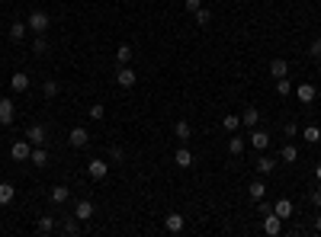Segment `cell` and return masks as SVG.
I'll list each match as a JSON object with an SVG mask.
<instances>
[{"label":"cell","instance_id":"52a82bcc","mask_svg":"<svg viewBox=\"0 0 321 237\" xmlns=\"http://www.w3.org/2000/svg\"><path fill=\"white\" fill-rule=\"evenodd\" d=\"M264 231L270 234V237H276V234L283 231V218L276 215V212H270V215H264Z\"/></svg>","mask_w":321,"mask_h":237},{"label":"cell","instance_id":"4dcf8cb0","mask_svg":"<svg viewBox=\"0 0 321 237\" xmlns=\"http://www.w3.org/2000/svg\"><path fill=\"white\" fill-rule=\"evenodd\" d=\"M276 93H280V96H289V93H292L289 77H276Z\"/></svg>","mask_w":321,"mask_h":237},{"label":"cell","instance_id":"83f0119b","mask_svg":"<svg viewBox=\"0 0 321 237\" xmlns=\"http://www.w3.org/2000/svg\"><path fill=\"white\" fill-rule=\"evenodd\" d=\"M302 138H305L308 144H318V141H321V128H318V125H308V128H302Z\"/></svg>","mask_w":321,"mask_h":237},{"label":"cell","instance_id":"b9f144b4","mask_svg":"<svg viewBox=\"0 0 321 237\" xmlns=\"http://www.w3.org/2000/svg\"><path fill=\"white\" fill-rule=\"evenodd\" d=\"M199 7H203V4H199V0H186V10H189V13H196Z\"/></svg>","mask_w":321,"mask_h":237},{"label":"cell","instance_id":"d6a6232c","mask_svg":"<svg viewBox=\"0 0 321 237\" xmlns=\"http://www.w3.org/2000/svg\"><path fill=\"white\" fill-rule=\"evenodd\" d=\"M228 151L241 157V154H244V138H238V135H235V138H231V141H228Z\"/></svg>","mask_w":321,"mask_h":237},{"label":"cell","instance_id":"74e56055","mask_svg":"<svg viewBox=\"0 0 321 237\" xmlns=\"http://www.w3.org/2000/svg\"><path fill=\"white\" fill-rule=\"evenodd\" d=\"M308 202H311L315 208H321V189H311V192H308Z\"/></svg>","mask_w":321,"mask_h":237},{"label":"cell","instance_id":"ffe728a7","mask_svg":"<svg viewBox=\"0 0 321 237\" xmlns=\"http://www.w3.org/2000/svg\"><path fill=\"white\" fill-rule=\"evenodd\" d=\"M241 122H244V125H250V128H257V122H260V109L247 106L244 112H241Z\"/></svg>","mask_w":321,"mask_h":237},{"label":"cell","instance_id":"7402d4cb","mask_svg":"<svg viewBox=\"0 0 321 237\" xmlns=\"http://www.w3.org/2000/svg\"><path fill=\"white\" fill-rule=\"evenodd\" d=\"M173 135H177L180 141H189V135H193V128H189V122H183V119H180L177 125H173Z\"/></svg>","mask_w":321,"mask_h":237},{"label":"cell","instance_id":"5b68a950","mask_svg":"<svg viewBox=\"0 0 321 237\" xmlns=\"http://www.w3.org/2000/svg\"><path fill=\"white\" fill-rule=\"evenodd\" d=\"M68 144H71V147H87V144H90V131L81 128V125L71 128V135H68Z\"/></svg>","mask_w":321,"mask_h":237},{"label":"cell","instance_id":"9a60e30c","mask_svg":"<svg viewBox=\"0 0 321 237\" xmlns=\"http://www.w3.org/2000/svg\"><path fill=\"white\" fill-rule=\"evenodd\" d=\"M257 173H260V177H270V173L276 170V161H273V157H257Z\"/></svg>","mask_w":321,"mask_h":237},{"label":"cell","instance_id":"f35d334b","mask_svg":"<svg viewBox=\"0 0 321 237\" xmlns=\"http://www.w3.org/2000/svg\"><path fill=\"white\" fill-rule=\"evenodd\" d=\"M257 212H260V215H270V212H273V205H270V202H264V199H260V202H257Z\"/></svg>","mask_w":321,"mask_h":237},{"label":"cell","instance_id":"603a6c76","mask_svg":"<svg viewBox=\"0 0 321 237\" xmlns=\"http://www.w3.org/2000/svg\"><path fill=\"white\" fill-rule=\"evenodd\" d=\"M58 93H61V87H58V81H45V84H42V96H45V100H55Z\"/></svg>","mask_w":321,"mask_h":237},{"label":"cell","instance_id":"44dd1931","mask_svg":"<svg viewBox=\"0 0 321 237\" xmlns=\"http://www.w3.org/2000/svg\"><path fill=\"white\" fill-rule=\"evenodd\" d=\"M247 192H250V199H254V202H260V199L267 196V186H264V180H254V183L247 186Z\"/></svg>","mask_w":321,"mask_h":237},{"label":"cell","instance_id":"277c9868","mask_svg":"<svg viewBox=\"0 0 321 237\" xmlns=\"http://www.w3.org/2000/svg\"><path fill=\"white\" fill-rule=\"evenodd\" d=\"M13 119H16V106H13V100H0V125H7L10 128L13 125Z\"/></svg>","mask_w":321,"mask_h":237},{"label":"cell","instance_id":"ba28073f","mask_svg":"<svg viewBox=\"0 0 321 237\" xmlns=\"http://www.w3.org/2000/svg\"><path fill=\"white\" fill-rule=\"evenodd\" d=\"M87 173H90L93 180H103V177L109 173V164H106V161H100V157H93V161L87 164Z\"/></svg>","mask_w":321,"mask_h":237},{"label":"cell","instance_id":"7bdbcfd3","mask_svg":"<svg viewBox=\"0 0 321 237\" xmlns=\"http://www.w3.org/2000/svg\"><path fill=\"white\" fill-rule=\"evenodd\" d=\"M315 231L321 234V215H315Z\"/></svg>","mask_w":321,"mask_h":237},{"label":"cell","instance_id":"cb8c5ba5","mask_svg":"<svg viewBox=\"0 0 321 237\" xmlns=\"http://www.w3.org/2000/svg\"><path fill=\"white\" fill-rule=\"evenodd\" d=\"M29 161L36 164V167H45V164H48V154H45V147H42V144H39V147H32Z\"/></svg>","mask_w":321,"mask_h":237},{"label":"cell","instance_id":"2e32d148","mask_svg":"<svg viewBox=\"0 0 321 237\" xmlns=\"http://www.w3.org/2000/svg\"><path fill=\"white\" fill-rule=\"evenodd\" d=\"M132 58H135V48L132 45H119V51H116V64L122 67V64H132Z\"/></svg>","mask_w":321,"mask_h":237},{"label":"cell","instance_id":"9c48e42d","mask_svg":"<svg viewBox=\"0 0 321 237\" xmlns=\"http://www.w3.org/2000/svg\"><path fill=\"white\" fill-rule=\"evenodd\" d=\"M164 227H167L170 234H180V231L186 227V218H183V215H177V212H170L167 218H164Z\"/></svg>","mask_w":321,"mask_h":237},{"label":"cell","instance_id":"8fae6325","mask_svg":"<svg viewBox=\"0 0 321 237\" xmlns=\"http://www.w3.org/2000/svg\"><path fill=\"white\" fill-rule=\"evenodd\" d=\"M10 154H13V161H29V154H32V144L23 138V141H16V144L10 147Z\"/></svg>","mask_w":321,"mask_h":237},{"label":"cell","instance_id":"7c38bea8","mask_svg":"<svg viewBox=\"0 0 321 237\" xmlns=\"http://www.w3.org/2000/svg\"><path fill=\"white\" fill-rule=\"evenodd\" d=\"M10 90H13V93H26V90H29V74L16 71V74L10 77Z\"/></svg>","mask_w":321,"mask_h":237},{"label":"cell","instance_id":"ee69618b","mask_svg":"<svg viewBox=\"0 0 321 237\" xmlns=\"http://www.w3.org/2000/svg\"><path fill=\"white\" fill-rule=\"evenodd\" d=\"M315 177H318V183H321V164H318V167H315Z\"/></svg>","mask_w":321,"mask_h":237},{"label":"cell","instance_id":"8d00e7d4","mask_svg":"<svg viewBox=\"0 0 321 237\" xmlns=\"http://www.w3.org/2000/svg\"><path fill=\"white\" fill-rule=\"evenodd\" d=\"M308 55L315 58V61H321V39H311V45H308Z\"/></svg>","mask_w":321,"mask_h":237},{"label":"cell","instance_id":"1f68e13d","mask_svg":"<svg viewBox=\"0 0 321 237\" xmlns=\"http://www.w3.org/2000/svg\"><path fill=\"white\" fill-rule=\"evenodd\" d=\"M87 116H90L93 122H100L103 116H106V106H103V103H93V106H90V112H87Z\"/></svg>","mask_w":321,"mask_h":237},{"label":"cell","instance_id":"e0dca14e","mask_svg":"<svg viewBox=\"0 0 321 237\" xmlns=\"http://www.w3.org/2000/svg\"><path fill=\"white\" fill-rule=\"evenodd\" d=\"M26 32H29V26H26V23H10V32H7V36H10V42H23Z\"/></svg>","mask_w":321,"mask_h":237},{"label":"cell","instance_id":"6da1fadb","mask_svg":"<svg viewBox=\"0 0 321 237\" xmlns=\"http://www.w3.org/2000/svg\"><path fill=\"white\" fill-rule=\"evenodd\" d=\"M26 26H29V32H32V36H45V32H48V26H51V20H48V13L32 10V13H29V20H26Z\"/></svg>","mask_w":321,"mask_h":237},{"label":"cell","instance_id":"3957f363","mask_svg":"<svg viewBox=\"0 0 321 237\" xmlns=\"http://www.w3.org/2000/svg\"><path fill=\"white\" fill-rule=\"evenodd\" d=\"M26 141H29L32 147L45 144V141H48V128H45V125H29V131H26Z\"/></svg>","mask_w":321,"mask_h":237},{"label":"cell","instance_id":"7a4b0ae2","mask_svg":"<svg viewBox=\"0 0 321 237\" xmlns=\"http://www.w3.org/2000/svg\"><path fill=\"white\" fill-rule=\"evenodd\" d=\"M135 81H138L135 67H129V64H122V67H119V74H116V84L122 87V90H132V87H135Z\"/></svg>","mask_w":321,"mask_h":237},{"label":"cell","instance_id":"4fadbf2b","mask_svg":"<svg viewBox=\"0 0 321 237\" xmlns=\"http://www.w3.org/2000/svg\"><path fill=\"white\" fill-rule=\"evenodd\" d=\"M296 96H299L302 103H315L318 87H311V84H299V87H296Z\"/></svg>","mask_w":321,"mask_h":237},{"label":"cell","instance_id":"e575fe53","mask_svg":"<svg viewBox=\"0 0 321 237\" xmlns=\"http://www.w3.org/2000/svg\"><path fill=\"white\" fill-rule=\"evenodd\" d=\"M196 23L199 26H209L212 23V10H203V7H199V10H196Z\"/></svg>","mask_w":321,"mask_h":237},{"label":"cell","instance_id":"60d3db41","mask_svg":"<svg viewBox=\"0 0 321 237\" xmlns=\"http://www.w3.org/2000/svg\"><path fill=\"white\" fill-rule=\"evenodd\" d=\"M77 231H81V227H77V221H68V224H65V234H71V237H74Z\"/></svg>","mask_w":321,"mask_h":237},{"label":"cell","instance_id":"30bf717a","mask_svg":"<svg viewBox=\"0 0 321 237\" xmlns=\"http://www.w3.org/2000/svg\"><path fill=\"white\" fill-rule=\"evenodd\" d=\"M74 218H77V221H90V218H93V202L81 199V202L74 205Z\"/></svg>","mask_w":321,"mask_h":237},{"label":"cell","instance_id":"4316f807","mask_svg":"<svg viewBox=\"0 0 321 237\" xmlns=\"http://www.w3.org/2000/svg\"><path fill=\"white\" fill-rule=\"evenodd\" d=\"M238 125H241V116H238V112H228V116L222 119V128H225V131H238Z\"/></svg>","mask_w":321,"mask_h":237},{"label":"cell","instance_id":"8992f818","mask_svg":"<svg viewBox=\"0 0 321 237\" xmlns=\"http://www.w3.org/2000/svg\"><path fill=\"white\" fill-rule=\"evenodd\" d=\"M250 147L267 151V147H270V131H267V128H254V131H250Z\"/></svg>","mask_w":321,"mask_h":237},{"label":"cell","instance_id":"d4e9b609","mask_svg":"<svg viewBox=\"0 0 321 237\" xmlns=\"http://www.w3.org/2000/svg\"><path fill=\"white\" fill-rule=\"evenodd\" d=\"M68 199H71V189H68V186H55V189H51V202H55V205H61V202H68Z\"/></svg>","mask_w":321,"mask_h":237},{"label":"cell","instance_id":"5bb4252c","mask_svg":"<svg viewBox=\"0 0 321 237\" xmlns=\"http://www.w3.org/2000/svg\"><path fill=\"white\" fill-rule=\"evenodd\" d=\"M270 74L273 77H289V61H286V58H273L270 61Z\"/></svg>","mask_w":321,"mask_h":237},{"label":"cell","instance_id":"f1b7e54d","mask_svg":"<svg viewBox=\"0 0 321 237\" xmlns=\"http://www.w3.org/2000/svg\"><path fill=\"white\" fill-rule=\"evenodd\" d=\"M13 196H16V189L10 186V183H0V205H10Z\"/></svg>","mask_w":321,"mask_h":237},{"label":"cell","instance_id":"d590c367","mask_svg":"<svg viewBox=\"0 0 321 237\" xmlns=\"http://www.w3.org/2000/svg\"><path fill=\"white\" fill-rule=\"evenodd\" d=\"M109 161L112 164H122L125 161V151H122V147H109Z\"/></svg>","mask_w":321,"mask_h":237},{"label":"cell","instance_id":"836d02e7","mask_svg":"<svg viewBox=\"0 0 321 237\" xmlns=\"http://www.w3.org/2000/svg\"><path fill=\"white\" fill-rule=\"evenodd\" d=\"M32 51H36V55H45V51H48L45 36H36V39H32Z\"/></svg>","mask_w":321,"mask_h":237},{"label":"cell","instance_id":"d6986e66","mask_svg":"<svg viewBox=\"0 0 321 237\" xmlns=\"http://www.w3.org/2000/svg\"><path fill=\"white\" fill-rule=\"evenodd\" d=\"M173 164L183 167V170H186V167H193V154H189V147H180V151L173 154Z\"/></svg>","mask_w":321,"mask_h":237},{"label":"cell","instance_id":"f546056e","mask_svg":"<svg viewBox=\"0 0 321 237\" xmlns=\"http://www.w3.org/2000/svg\"><path fill=\"white\" fill-rule=\"evenodd\" d=\"M280 157H283L286 164H296V161H299V147H296V144H286L283 151H280Z\"/></svg>","mask_w":321,"mask_h":237},{"label":"cell","instance_id":"f6af8a7d","mask_svg":"<svg viewBox=\"0 0 321 237\" xmlns=\"http://www.w3.org/2000/svg\"><path fill=\"white\" fill-rule=\"evenodd\" d=\"M318 74H321V61H318Z\"/></svg>","mask_w":321,"mask_h":237},{"label":"cell","instance_id":"ac0fdd59","mask_svg":"<svg viewBox=\"0 0 321 237\" xmlns=\"http://www.w3.org/2000/svg\"><path fill=\"white\" fill-rule=\"evenodd\" d=\"M273 212H276V215H280V218H283V221H286V218H289L292 212H296V208H292V202H289V199H276V205H273Z\"/></svg>","mask_w":321,"mask_h":237},{"label":"cell","instance_id":"ab89813d","mask_svg":"<svg viewBox=\"0 0 321 237\" xmlns=\"http://www.w3.org/2000/svg\"><path fill=\"white\" fill-rule=\"evenodd\" d=\"M299 135V125L296 122H286V138H296Z\"/></svg>","mask_w":321,"mask_h":237},{"label":"cell","instance_id":"484cf974","mask_svg":"<svg viewBox=\"0 0 321 237\" xmlns=\"http://www.w3.org/2000/svg\"><path fill=\"white\" fill-rule=\"evenodd\" d=\"M36 227H39V234H51V231H55L58 224H55V218H51V215H42Z\"/></svg>","mask_w":321,"mask_h":237}]
</instances>
